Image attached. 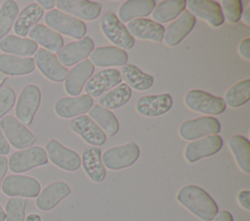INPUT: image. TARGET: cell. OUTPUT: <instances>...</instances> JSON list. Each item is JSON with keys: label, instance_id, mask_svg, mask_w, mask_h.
<instances>
[{"label": "cell", "instance_id": "6", "mask_svg": "<svg viewBox=\"0 0 250 221\" xmlns=\"http://www.w3.org/2000/svg\"><path fill=\"white\" fill-rule=\"evenodd\" d=\"M140 157V148L136 142L130 141L121 146L105 150L102 156L104 167L111 170L126 168L134 165Z\"/></svg>", "mask_w": 250, "mask_h": 221}, {"label": "cell", "instance_id": "32", "mask_svg": "<svg viewBox=\"0 0 250 221\" xmlns=\"http://www.w3.org/2000/svg\"><path fill=\"white\" fill-rule=\"evenodd\" d=\"M229 148L232 153L238 167L246 174L250 173V142L242 135H232L229 137Z\"/></svg>", "mask_w": 250, "mask_h": 221}, {"label": "cell", "instance_id": "23", "mask_svg": "<svg viewBox=\"0 0 250 221\" xmlns=\"http://www.w3.org/2000/svg\"><path fill=\"white\" fill-rule=\"evenodd\" d=\"M93 103V98L86 93L78 96L62 97L55 103V112L62 119L77 117L89 111Z\"/></svg>", "mask_w": 250, "mask_h": 221}, {"label": "cell", "instance_id": "2", "mask_svg": "<svg viewBox=\"0 0 250 221\" xmlns=\"http://www.w3.org/2000/svg\"><path fill=\"white\" fill-rule=\"evenodd\" d=\"M45 23L59 34H64L76 40L82 39L87 33L86 24L82 20L58 9L51 10L45 15Z\"/></svg>", "mask_w": 250, "mask_h": 221}, {"label": "cell", "instance_id": "4", "mask_svg": "<svg viewBox=\"0 0 250 221\" xmlns=\"http://www.w3.org/2000/svg\"><path fill=\"white\" fill-rule=\"evenodd\" d=\"M48 162L45 149L40 146H31L13 153L8 159V168L14 173H23L45 166Z\"/></svg>", "mask_w": 250, "mask_h": 221}, {"label": "cell", "instance_id": "20", "mask_svg": "<svg viewBox=\"0 0 250 221\" xmlns=\"http://www.w3.org/2000/svg\"><path fill=\"white\" fill-rule=\"evenodd\" d=\"M189 13L205 20L213 27H219L225 21L221 6L212 0H189L187 2Z\"/></svg>", "mask_w": 250, "mask_h": 221}, {"label": "cell", "instance_id": "35", "mask_svg": "<svg viewBox=\"0 0 250 221\" xmlns=\"http://www.w3.org/2000/svg\"><path fill=\"white\" fill-rule=\"evenodd\" d=\"M187 6L185 0H165L160 2L152 11V18L156 22H168L180 16Z\"/></svg>", "mask_w": 250, "mask_h": 221}, {"label": "cell", "instance_id": "28", "mask_svg": "<svg viewBox=\"0 0 250 221\" xmlns=\"http://www.w3.org/2000/svg\"><path fill=\"white\" fill-rule=\"evenodd\" d=\"M32 57H21L17 55L0 54V73L5 76H24L35 70Z\"/></svg>", "mask_w": 250, "mask_h": 221}, {"label": "cell", "instance_id": "39", "mask_svg": "<svg viewBox=\"0 0 250 221\" xmlns=\"http://www.w3.org/2000/svg\"><path fill=\"white\" fill-rule=\"evenodd\" d=\"M26 200L23 198H10L5 204V221H24Z\"/></svg>", "mask_w": 250, "mask_h": 221}, {"label": "cell", "instance_id": "22", "mask_svg": "<svg viewBox=\"0 0 250 221\" xmlns=\"http://www.w3.org/2000/svg\"><path fill=\"white\" fill-rule=\"evenodd\" d=\"M173 105L172 96L169 93L145 95L136 102V110L146 117H157L168 112Z\"/></svg>", "mask_w": 250, "mask_h": 221}, {"label": "cell", "instance_id": "12", "mask_svg": "<svg viewBox=\"0 0 250 221\" xmlns=\"http://www.w3.org/2000/svg\"><path fill=\"white\" fill-rule=\"evenodd\" d=\"M45 152L48 160L56 166L66 171H75L81 166V158L79 155L60 143L56 139H50L45 146Z\"/></svg>", "mask_w": 250, "mask_h": 221}, {"label": "cell", "instance_id": "41", "mask_svg": "<svg viewBox=\"0 0 250 221\" xmlns=\"http://www.w3.org/2000/svg\"><path fill=\"white\" fill-rule=\"evenodd\" d=\"M16 92L9 86H3L0 90V120L13 108L16 103Z\"/></svg>", "mask_w": 250, "mask_h": 221}, {"label": "cell", "instance_id": "48", "mask_svg": "<svg viewBox=\"0 0 250 221\" xmlns=\"http://www.w3.org/2000/svg\"><path fill=\"white\" fill-rule=\"evenodd\" d=\"M24 221H42V220H41V216L39 214L30 213L25 217Z\"/></svg>", "mask_w": 250, "mask_h": 221}, {"label": "cell", "instance_id": "24", "mask_svg": "<svg viewBox=\"0 0 250 221\" xmlns=\"http://www.w3.org/2000/svg\"><path fill=\"white\" fill-rule=\"evenodd\" d=\"M126 28L133 37L153 42H161L164 38V27L152 19L135 18L127 23Z\"/></svg>", "mask_w": 250, "mask_h": 221}, {"label": "cell", "instance_id": "34", "mask_svg": "<svg viewBox=\"0 0 250 221\" xmlns=\"http://www.w3.org/2000/svg\"><path fill=\"white\" fill-rule=\"evenodd\" d=\"M90 118L101 128L104 134L113 136L119 130V122L115 115L108 109L100 106L99 104L93 105L89 110Z\"/></svg>", "mask_w": 250, "mask_h": 221}, {"label": "cell", "instance_id": "38", "mask_svg": "<svg viewBox=\"0 0 250 221\" xmlns=\"http://www.w3.org/2000/svg\"><path fill=\"white\" fill-rule=\"evenodd\" d=\"M20 12L19 5L13 0H5L0 6V40L13 28Z\"/></svg>", "mask_w": 250, "mask_h": 221}, {"label": "cell", "instance_id": "33", "mask_svg": "<svg viewBox=\"0 0 250 221\" xmlns=\"http://www.w3.org/2000/svg\"><path fill=\"white\" fill-rule=\"evenodd\" d=\"M119 72L125 84L136 91L148 90L153 84V77L143 72L136 65L125 64Z\"/></svg>", "mask_w": 250, "mask_h": 221}, {"label": "cell", "instance_id": "26", "mask_svg": "<svg viewBox=\"0 0 250 221\" xmlns=\"http://www.w3.org/2000/svg\"><path fill=\"white\" fill-rule=\"evenodd\" d=\"M81 164L84 171L92 181L102 182L104 180L106 171L102 162V151L100 147H86L82 152Z\"/></svg>", "mask_w": 250, "mask_h": 221}, {"label": "cell", "instance_id": "15", "mask_svg": "<svg viewBox=\"0 0 250 221\" xmlns=\"http://www.w3.org/2000/svg\"><path fill=\"white\" fill-rule=\"evenodd\" d=\"M94 41L89 36H86L80 40L64 45L58 52L57 57L62 65L71 66L87 58L94 51Z\"/></svg>", "mask_w": 250, "mask_h": 221}, {"label": "cell", "instance_id": "29", "mask_svg": "<svg viewBox=\"0 0 250 221\" xmlns=\"http://www.w3.org/2000/svg\"><path fill=\"white\" fill-rule=\"evenodd\" d=\"M38 50V45L29 38L7 35L0 40V51L3 54L21 57H30Z\"/></svg>", "mask_w": 250, "mask_h": 221}, {"label": "cell", "instance_id": "31", "mask_svg": "<svg viewBox=\"0 0 250 221\" xmlns=\"http://www.w3.org/2000/svg\"><path fill=\"white\" fill-rule=\"evenodd\" d=\"M156 3L153 0H128L122 3L118 10L120 21L127 22L136 18H142L152 13Z\"/></svg>", "mask_w": 250, "mask_h": 221}, {"label": "cell", "instance_id": "30", "mask_svg": "<svg viewBox=\"0 0 250 221\" xmlns=\"http://www.w3.org/2000/svg\"><path fill=\"white\" fill-rule=\"evenodd\" d=\"M28 36L30 40L35 42L37 45L42 46L43 49L50 53H58L63 47V39L61 34L42 23L34 25L30 29Z\"/></svg>", "mask_w": 250, "mask_h": 221}, {"label": "cell", "instance_id": "40", "mask_svg": "<svg viewBox=\"0 0 250 221\" xmlns=\"http://www.w3.org/2000/svg\"><path fill=\"white\" fill-rule=\"evenodd\" d=\"M221 9L224 18L229 23L237 22L243 13V7L240 0H223Z\"/></svg>", "mask_w": 250, "mask_h": 221}, {"label": "cell", "instance_id": "45", "mask_svg": "<svg viewBox=\"0 0 250 221\" xmlns=\"http://www.w3.org/2000/svg\"><path fill=\"white\" fill-rule=\"evenodd\" d=\"M8 170V159L6 156H0V192H1V184Z\"/></svg>", "mask_w": 250, "mask_h": 221}, {"label": "cell", "instance_id": "52", "mask_svg": "<svg viewBox=\"0 0 250 221\" xmlns=\"http://www.w3.org/2000/svg\"><path fill=\"white\" fill-rule=\"evenodd\" d=\"M59 221H61V220H59Z\"/></svg>", "mask_w": 250, "mask_h": 221}, {"label": "cell", "instance_id": "36", "mask_svg": "<svg viewBox=\"0 0 250 221\" xmlns=\"http://www.w3.org/2000/svg\"><path fill=\"white\" fill-rule=\"evenodd\" d=\"M132 95V90L125 83L119 84L115 89L102 94L99 98L100 106L106 109H117L124 106Z\"/></svg>", "mask_w": 250, "mask_h": 221}, {"label": "cell", "instance_id": "5", "mask_svg": "<svg viewBox=\"0 0 250 221\" xmlns=\"http://www.w3.org/2000/svg\"><path fill=\"white\" fill-rule=\"evenodd\" d=\"M0 129L10 146L21 150L31 147L35 141V135L21 123L15 116L7 115L0 120Z\"/></svg>", "mask_w": 250, "mask_h": 221}, {"label": "cell", "instance_id": "11", "mask_svg": "<svg viewBox=\"0 0 250 221\" xmlns=\"http://www.w3.org/2000/svg\"><path fill=\"white\" fill-rule=\"evenodd\" d=\"M33 60L35 67L41 74L52 82L61 83L65 80L68 74V69L59 61L57 55L43 48L36 51Z\"/></svg>", "mask_w": 250, "mask_h": 221}, {"label": "cell", "instance_id": "50", "mask_svg": "<svg viewBox=\"0 0 250 221\" xmlns=\"http://www.w3.org/2000/svg\"><path fill=\"white\" fill-rule=\"evenodd\" d=\"M6 220V213L2 205L0 204V221H5Z\"/></svg>", "mask_w": 250, "mask_h": 221}, {"label": "cell", "instance_id": "42", "mask_svg": "<svg viewBox=\"0 0 250 221\" xmlns=\"http://www.w3.org/2000/svg\"><path fill=\"white\" fill-rule=\"evenodd\" d=\"M237 202L239 205L249 211L250 210V191L248 190H242L237 195Z\"/></svg>", "mask_w": 250, "mask_h": 221}, {"label": "cell", "instance_id": "44", "mask_svg": "<svg viewBox=\"0 0 250 221\" xmlns=\"http://www.w3.org/2000/svg\"><path fill=\"white\" fill-rule=\"evenodd\" d=\"M10 150H11V146L0 129V156L8 155L10 153Z\"/></svg>", "mask_w": 250, "mask_h": 221}, {"label": "cell", "instance_id": "10", "mask_svg": "<svg viewBox=\"0 0 250 221\" xmlns=\"http://www.w3.org/2000/svg\"><path fill=\"white\" fill-rule=\"evenodd\" d=\"M220 130V122L211 116H203L185 121L179 128L181 137L186 140H195L203 136L217 134Z\"/></svg>", "mask_w": 250, "mask_h": 221}, {"label": "cell", "instance_id": "49", "mask_svg": "<svg viewBox=\"0 0 250 221\" xmlns=\"http://www.w3.org/2000/svg\"><path fill=\"white\" fill-rule=\"evenodd\" d=\"M242 18L246 24H250V7H248L243 13H242Z\"/></svg>", "mask_w": 250, "mask_h": 221}, {"label": "cell", "instance_id": "47", "mask_svg": "<svg viewBox=\"0 0 250 221\" xmlns=\"http://www.w3.org/2000/svg\"><path fill=\"white\" fill-rule=\"evenodd\" d=\"M43 10H52L55 5L56 1L55 0H38L36 2Z\"/></svg>", "mask_w": 250, "mask_h": 221}, {"label": "cell", "instance_id": "25", "mask_svg": "<svg viewBox=\"0 0 250 221\" xmlns=\"http://www.w3.org/2000/svg\"><path fill=\"white\" fill-rule=\"evenodd\" d=\"M44 15V10L36 3L32 2L24 6L18 14L13 30L16 36L25 38L30 29L38 23Z\"/></svg>", "mask_w": 250, "mask_h": 221}, {"label": "cell", "instance_id": "18", "mask_svg": "<svg viewBox=\"0 0 250 221\" xmlns=\"http://www.w3.org/2000/svg\"><path fill=\"white\" fill-rule=\"evenodd\" d=\"M196 23L195 17L188 12H183L178 18L172 21L165 29L164 42L169 47H175L180 44L184 38L193 29Z\"/></svg>", "mask_w": 250, "mask_h": 221}, {"label": "cell", "instance_id": "21", "mask_svg": "<svg viewBox=\"0 0 250 221\" xmlns=\"http://www.w3.org/2000/svg\"><path fill=\"white\" fill-rule=\"evenodd\" d=\"M95 71L94 64L89 59L78 62L65 78L64 90L66 93L72 96H78L82 92L85 83L93 76Z\"/></svg>", "mask_w": 250, "mask_h": 221}, {"label": "cell", "instance_id": "3", "mask_svg": "<svg viewBox=\"0 0 250 221\" xmlns=\"http://www.w3.org/2000/svg\"><path fill=\"white\" fill-rule=\"evenodd\" d=\"M41 103V91L33 84L24 86L16 101V118L24 126L32 124L35 114Z\"/></svg>", "mask_w": 250, "mask_h": 221}, {"label": "cell", "instance_id": "27", "mask_svg": "<svg viewBox=\"0 0 250 221\" xmlns=\"http://www.w3.org/2000/svg\"><path fill=\"white\" fill-rule=\"evenodd\" d=\"M90 61L99 67L123 66L127 64L128 55L124 50L114 46L99 47L91 53Z\"/></svg>", "mask_w": 250, "mask_h": 221}, {"label": "cell", "instance_id": "13", "mask_svg": "<svg viewBox=\"0 0 250 221\" xmlns=\"http://www.w3.org/2000/svg\"><path fill=\"white\" fill-rule=\"evenodd\" d=\"M69 128L90 145L98 147L106 141L104 132L89 116L80 115L71 119Z\"/></svg>", "mask_w": 250, "mask_h": 221}, {"label": "cell", "instance_id": "46", "mask_svg": "<svg viewBox=\"0 0 250 221\" xmlns=\"http://www.w3.org/2000/svg\"><path fill=\"white\" fill-rule=\"evenodd\" d=\"M213 221H233L232 215L228 210H221L217 213Z\"/></svg>", "mask_w": 250, "mask_h": 221}, {"label": "cell", "instance_id": "19", "mask_svg": "<svg viewBox=\"0 0 250 221\" xmlns=\"http://www.w3.org/2000/svg\"><path fill=\"white\" fill-rule=\"evenodd\" d=\"M121 82L122 77L117 69L102 70L86 82L85 92L91 97H97L111 88L116 87Z\"/></svg>", "mask_w": 250, "mask_h": 221}, {"label": "cell", "instance_id": "8", "mask_svg": "<svg viewBox=\"0 0 250 221\" xmlns=\"http://www.w3.org/2000/svg\"><path fill=\"white\" fill-rule=\"evenodd\" d=\"M1 191L11 198H36L41 191V185L34 177L11 174L3 179Z\"/></svg>", "mask_w": 250, "mask_h": 221}, {"label": "cell", "instance_id": "51", "mask_svg": "<svg viewBox=\"0 0 250 221\" xmlns=\"http://www.w3.org/2000/svg\"><path fill=\"white\" fill-rule=\"evenodd\" d=\"M6 81H7V76H5L2 73H0V90L2 89V87L4 86V83Z\"/></svg>", "mask_w": 250, "mask_h": 221}, {"label": "cell", "instance_id": "17", "mask_svg": "<svg viewBox=\"0 0 250 221\" xmlns=\"http://www.w3.org/2000/svg\"><path fill=\"white\" fill-rule=\"evenodd\" d=\"M70 193L71 189L65 182L54 181L40 191L35 200L36 207L42 211L51 210Z\"/></svg>", "mask_w": 250, "mask_h": 221}, {"label": "cell", "instance_id": "14", "mask_svg": "<svg viewBox=\"0 0 250 221\" xmlns=\"http://www.w3.org/2000/svg\"><path fill=\"white\" fill-rule=\"evenodd\" d=\"M223 146V139L220 135L213 134L189 142L185 149V158L188 163H195L218 153Z\"/></svg>", "mask_w": 250, "mask_h": 221}, {"label": "cell", "instance_id": "9", "mask_svg": "<svg viewBox=\"0 0 250 221\" xmlns=\"http://www.w3.org/2000/svg\"><path fill=\"white\" fill-rule=\"evenodd\" d=\"M184 100L188 109L207 115L222 114L227 107L222 97L215 96L201 90L188 91Z\"/></svg>", "mask_w": 250, "mask_h": 221}, {"label": "cell", "instance_id": "1", "mask_svg": "<svg viewBox=\"0 0 250 221\" xmlns=\"http://www.w3.org/2000/svg\"><path fill=\"white\" fill-rule=\"evenodd\" d=\"M176 199L193 215L204 221L213 220L219 212L218 205L213 198L204 189L196 185L182 187Z\"/></svg>", "mask_w": 250, "mask_h": 221}, {"label": "cell", "instance_id": "16", "mask_svg": "<svg viewBox=\"0 0 250 221\" xmlns=\"http://www.w3.org/2000/svg\"><path fill=\"white\" fill-rule=\"evenodd\" d=\"M56 6L59 11L84 20H93L102 12L101 4L88 0H59Z\"/></svg>", "mask_w": 250, "mask_h": 221}, {"label": "cell", "instance_id": "37", "mask_svg": "<svg viewBox=\"0 0 250 221\" xmlns=\"http://www.w3.org/2000/svg\"><path fill=\"white\" fill-rule=\"evenodd\" d=\"M225 103L230 108H237L250 99V80L245 79L231 86L225 93Z\"/></svg>", "mask_w": 250, "mask_h": 221}, {"label": "cell", "instance_id": "43", "mask_svg": "<svg viewBox=\"0 0 250 221\" xmlns=\"http://www.w3.org/2000/svg\"><path fill=\"white\" fill-rule=\"evenodd\" d=\"M239 55L246 60H250V39L242 40L238 46Z\"/></svg>", "mask_w": 250, "mask_h": 221}, {"label": "cell", "instance_id": "7", "mask_svg": "<svg viewBox=\"0 0 250 221\" xmlns=\"http://www.w3.org/2000/svg\"><path fill=\"white\" fill-rule=\"evenodd\" d=\"M101 28L107 40L121 50H130L135 45L134 37L112 12L105 13L101 20Z\"/></svg>", "mask_w": 250, "mask_h": 221}]
</instances>
